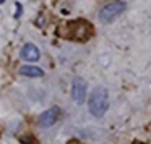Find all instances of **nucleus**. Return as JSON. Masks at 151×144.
<instances>
[{
    "label": "nucleus",
    "mask_w": 151,
    "mask_h": 144,
    "mask_svg": "<svg viewBox=\"0 0 151 144\" xmlns=\"http://www.w3.org/2000/svg\"><path fill=\"white\" fill-rule=\"evenodd\" d=\"M88 108L91 112V115L101 118L102 115L107 112L109 108V96H107V89L106 88H96L94 91L91 92L88 101Z\"/></svg>",
    "instance_id": "1"
},
{
    "label": "nucleus",
    "mask_w": 151,
    "mask_h": 144,
    "mask_svg": "<svg viewBox=\"0 0 151 144\" xmlns=\"http://www.w3.org/2000/svg\"><path fill=\"white\" fill-rule=\"evenodd\" d=\"M125 7H127V5H125V2H122V0H112V2L106 4L104 7L101 8V11H99V21L104 23V24L112 23L115 18H119L124 13Z\"/></svg>",
    "instance_id": "2"
},
{
    "label": "nucleus",
    "mask_w": 151,
    "mask_h": 144,
    "mask_svg": "<svg viewBox=\"0 0 151 144\" xmlns=\"http://www.w3.org/2000/svg\"><path fill=\"white\" fill-rule=\"evenodd\" d=\"M68 34H65V39H76V41H86L91 36V26L86 21H76L68 23Z\"/></svg>",
    "instance_id": "3"
},
{
    "label": "nucleus",
    "mask_w": 151,
    "mask_h": 144,
    "mask_svg": "<svg viewBox=\"0 0 151 144\" xmlns=\"http://www.w3.org/2000/svg\"><path fill=\"white\" fill-rule=\"evenodd\" d=\"M86 81L83 78H75L72 83V97L78 105H81L86 99Z\"/></svg>",
    "instance_id": "4"
},
{
    "label": "nucleus",
    "mask_w": 151,
    "mask_h": 144,
    "mask_svg": "<svg viewBox=\"0 0 151 144\" xmlns=\"http://www.w3.org/2000/svg\"><path fill=\"white\" fill-rule=\"evenodd\" d=\"M59 113H60V110L57 107H52V108H49V110L42 112L41 117H39V125L44 126V128L52 126V125L57 121V118H59Z\"/></svg>",
    "instance_id": "5"
},
{
    "label": "nucleus",
    "mask_w": 151,
    "mask_h": 144,
    "mask_svg": "<svg viewBox=\"0 0 151 144\" xmlns=\"http://www.w3.org/2000/svg\"><path fill=\"white\" fill-rule=\"evenodd\" d=\"M21 58L26 60V62H37L41 58V52L37 49V46L34 44H24L23 49H21Z\"/></svg>",
    "instance_id": "6"
},
{
    "label": "nucleus",
    "mask_w": 151,
    "mask_h": 144,
    "mask_svg": "<svg viewBox=\"0 0 151 144\" xmlns=\"http://www.w3.org/2000/svg\"><path fill=\"white\" fill-rule=\"evenodd\" d=\"M20 75L21 76H28V78H42L44 71L37 66H31V65H23L20 68Z\"/></svg>",
    "instance_id": "7"
},
{
    "label": "nucleus",
    "mask_w": 151,
    "mask_h": 144,
    "mask_svg": "<svg viewBox=\"0 0 151 144\" xmlns=\"http://www.w3.org/2000/svg\"><path fill=\"white\" fill-rule=\"evenodd\" d=\"M15 7H17V13H15V18H20L21 13H23V5H21L20 2H17V4H15Z\"/></svg>",
    "instance_id": "8"
},
{
    "label": "nucleus",
    "mask_w": 151,
    "mask_h": 144,
    "mask_svg": "<svg viewBox=\"0 0 151 144\" xmlns=\"http://www.w3.org/2000/svg\"><path fill=\"white\" fill-rule=\"evenodd\" d=\"M4 2H5V0H0V4H4Z\"/></svg>",
    "instance_id": "9"
},
{
    "label": "nucleus",
    "mask_w": 151,
    "mask_h": 144,
    "mask_svg": "<svg viewBox=\"0 0 151 144\" xmlns=\"http://www.w3.org/2000/svg\"><path fill=\"white\" fill-rule=\"evenodd\" d=\"M75 144H78V143H75Z\"/></svg>",
    "instance_id": "10"
}]
</instances>
